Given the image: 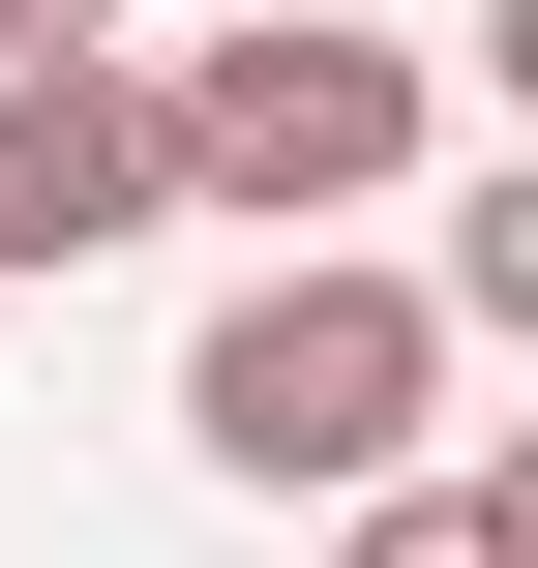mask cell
Returning a JSON list of instances; mask_svg holds the SVG:
<instances>
[{
  "label": "cell",
  "instance_id": "obj_1",
  "mask_svg": "<svg viewBox=\"0 0 538 568\" xmlns=\"http://www.w3.org/2000/svg\"><path fill=\"white\" fill-rule=\"evenodd\" d=\"M419 419H449V329H419V270H359V240L240 270V300H210V359H180V449H210V479H270V509H389V479H419Z\"/></svg>",
  "mask_w": 538,
  "mask_h": 568
},
{
  "label": "cell",
  "instance_id": "obj_2",
  "mask_svg": "<svg viewBox=\"0 0 538 568\" xmlns=\"http://www.w3.org/2000/svg\"><path fill=\"white\" fill-rule=\"evenodd\" d=\"M359 180H419V60L329 30V0H270V30H210V60L150 90V210H240L270 270H300Z\"/></svg>",
  "mask_w": 538,
  "mask_h": 568
},
{
  "label": "cell",
  "instance_id": "obj_3",
  "mask_svg": "<svg viewBox=\"0 0 538 568\" xmlns=\"http://www.w3.org/2000/svg\"><path fill=\"white\" fill-rule=\"evenodd\" d=\"M150 240V90L120 60H0V270H120Z\"/></svg>",
  "mask_w": 538,
  "mask_h": 568
},
{
  "label": "cell",
  "instance_id": "obj_4",
  "mask_svg": "<svg viewBox=\"0 0 538 568\" xmlns=\"http://www.w3.org/2000/svg\"><path fill=\"white\" fill-rule=\"evenodd\" d=\"M329 568H538V479H389Z\"/></svg>",
  "mask_w": 538,
  "mask_h": 568
},
{
  "label": "cell",
  "instance_id": "obj_5",
  "mask_svg": "<svg viewBox=\"0 0 538 568\" xmlns=\"http://www.w3.org/2000/svg\"><path fill=\"white\" fill-rule=\"evenodd\" d=\"M90 30H120V0H0V60H90Z\"/></svg>",
  "mask_w": 538,
  "mask_h": 568
},
{
  "label": "cell",
  "instance_id": "obj_6",
  "mask_svg": "<svg viewBox=\"0 0 538 568\" xmlns=\"http://www.w3.org/2000/svg\"><path fill=\"white\" fill-rule=\"evenodd\" d=\"M240 30H270V0H240Z\"/></svg>",
  "mask_w": 538,
  "mask_h": 568
}]
</instances>
